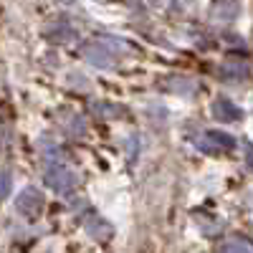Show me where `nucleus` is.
<instances>
[{
  "label": "nucleus",
  "instance_id": "obj_1",
  "mask_svg": "<svg viewBox=\"0 0 253 253\" xmlns=\"http://www.w3.org/2000/svg\"><path fill=\"white\" fill-rule=\"evenodd\" d=\"M81 56L86 58L94 66H101V69H109L119 61L122 56V46L112 38H96V41H89V43L81 46Z\"/></svg>",
  "mask_w": 253,
  "mask_h": 253
},
{
  "label": "nucleus",
  "instance_id": "obj_2",
  "mask_svg": "<svg viewBox=\"0 0 253 253\" xmlns=\"http://www.w3.org/2000/svg\"><path fill=\"white\" fill-rule=\"evenodd\" d=\"M43 177H46V185L53 187L56 193H61V195L71 193V190L76 187V175H74V170H69L63 162H53L51 157H48V162H46Z\"/></svg>",
  "mask_w": 253,
  "mask_h": 253
},
{
  "label": "nucleus",
  "instance_id": "obj_3",
  "mask_svg": "<svg viewBox=\"0 0 253 253\" xmlns=\"http://www.w3.org/2000/svg\"><path fill=\"white\" fill-rule=\"evenodd\" d=\"M43 195H41V190L36 187H26V190H20V195L15 198V208H18V213L20 215H26V218H38L41 213H43Z\"/></svg>",
  "mask_w": 253,
  "mask_h": 253
},
{
  "label": "nucleus",
  "instance_id": "obj_4",
  "mask_svg": "<svg viewBox=\"0 0 253 253\" xmlns=\"http://www.w3.org/2000/svg\"><path fill=\"white\" fill-rule=\"evenodd\" d=\"M195 144L203 152H225V150H233L236 147V139L230 134H225V132L210 129V132H203V137H198Z\"/></svg>",
  "mask_w": 253,
  "mask_h": 253
},
{
  "label": "nucleus",
  "instance_id": "obj_5",
  "mask_svg": "<svg viewBox=\"0 0 253 253\" xmlns=\"http://www.w3.org/2000/svg\"><path fill=\"white\" fill-rule=\"evenodd\" d=\"M81 225H84V230L91 236V238H96V241H107L114 230H112V225L104 220L101 215H86V218H81Z\"/></svg>",
  "mask_w": 253,
  "mask_h": 253
},
{
  "label": "nucleus",
  "instance_id": "obj_6",
  "mask_svg": "<svg viewBox=\"0 0 253 253\" xmlns=\"http://www.w3.org/2000/svg\"><path fill=\"white\" fill-rule=\"evenodd\" d=\"M248 76H251V66H248L246 61H236V58L223 61L220 79H225V81H246Z\"/></svg>",
  "mask_w": 253,
  "mask_h": 253
},
{
  "label": "nucleus",
  "instance_id": "obj_7",
  "mask_svg": "<svg viewBox=\"0 0 253 253\" xmlns=\"http://www.w3.org/2000/svg\"><path fill=\"white\" fill-rule=\"evenodd\" d=\"M238 8H241L238 0H215L213 20H218V23H230V20L238 15Z\"/></svg>",
  "mask_w": 253,
  "mask_h": 253
},
{
  "label": "nucleus",
  "instance_id": "obj_8",
  "mask_svg": "<svg viewBox=\"0 0 253 253\" xmlns=\"http://www.w3.org/2000/svg\"><path fill=\"white\" fill-rule=\"evenodd\" d=\"M213 114L220 122H241V117H243V112L236 107L233 101H228V99H218L213 104Z\"/></svg>",
  "mask_w": 253,
  "mask_h": 253
},
{
  "label": "nucleus",
  "instance_id": "obj_9",
  "mask_svg": "<svg viewBox=\"0 0 253 253\" xmlns=\"http://www.w3.org/2000/svg\"><path fill=\"white\" fill-rule=\"evenodd\" d=\"M218 251H223V253H246V251H253V243L241 238V236H228L218 246Z\"/></svg>",
  "mask_w": 253,
  "mask_h": 253
},
{
  "label": "nucleus",
  "instance_id": "obj_10",
  "mask_svg": "<svg viewBox=\"0 0 253 253\" xmlns=\"http://www.w3.org/2000/svg\"><path fill=\"white\" fill-rule=\"evenodd\" d=\"M170 86H180V89H175L180 96H185L187 91H193L195 89V81H190V79H175V81H170ZM190 96V94H187Z\"/></svg>",
  "mask_w": 253,
  "mask_h": 253
},
{
  "label": "nucleus",
  "instance_id": "obj_11",
  "mask_svg": "<svg viewBox=\"0 0 253 253\" xmlns=\"http://www.w3.org/2000/svg\"><path fill=\"white\" fill-rule=\"evenodd\" d=\"M10 187H13V180L8 172H0V200H5L10 195Z\"/></svg>",
  "mask_w": 253,
  "mask_h": 253
},
{
  "label": "nucleus",
  "instance_id": "obj_12",
  "mask_svg": "<svg viewBox=\"0 0 253 253\" xmlns=\"http://www.w3.org/2000/svg\"><path fill=\"white\" fill-rule=\"evenodd\" d=\"M243 152H246V165H248V167H253V144H251V142H246Z\"/></svg>",
  "mask_w": 253,
  "mask_h": 253
}]
</instances>
